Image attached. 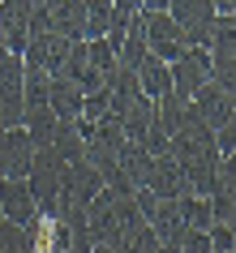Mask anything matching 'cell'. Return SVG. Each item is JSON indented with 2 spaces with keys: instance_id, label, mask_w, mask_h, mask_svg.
Wrapping results in <instances>:
<instances>
[{
  "instance_id": "cell-18",
  "label": "cell",
  "mask_w": 236,
  "mask_h": 253,
  "mask_svg": "<svg viewBox=\"0 0 236 253\" xmlns=\"http://www.w3.org/2000/svg\"><path fill=\"white\" fill-rule=\"evenodd\" d=\"M86 65L99 69V73L107 78V73L120 65V60H116V47H112L107 39H86Z\"/></svg>"
},
{
  "instance_id": "cell-17",
  "label": "cell",
  "mask_w": 236,
  "mask_h": 253,
  "mask_svg": "<svg viewBox=\"0 0 236 253\" xmlns=\"http://www.w3.org/2000/svg\"><path fill=\"white\" fill-rule=\"evenodd\" d=\"M112 26V0H86V35L82 39H103Z\"/></svg>"
},
{
  "instance_id": "cell-8",
  "label": "cell",
  "mask_w": 236,
  "mask_h": 253,
  "mask_svg": "<svg viewBox=\"0 0 236 253\" xmlns=\"http://www.w3.org/2000/svg\"><path fill=\"white\" fill-rule=\"evenodd\" d=\"M133 99H142L138 73L125 69V65H116L112 73H107V112H112V116H125V107H129Z\"/></svg>"
},
{
  "instance_id": "cell-3",
  "label": "cell",
  "mask_w": 236,
  "mask_h": 253,
  "mask_svg": "<svg viewBox=\"0 0 236 253\" xmlns=\"http://www.w3.org/2000/svg\"><path fill=\"white\" fill-rule=\"evenodd\" d=\"M30 159H35V146H30L26 129H4L0 133V180H26Z\"/></svg>"
},
{
  "instance_id": "cell-19",
  "label": "cell",
  "mask_w": 236,
  "mask_h": 253,
  "mask_svg": "<svg viewBox=\"0 0 236 253\" xmlns=\"http://www.w3.org/2000/svg\"><path fill=\"white\" fill-rule=\"evenodd\" d=\"M210 206V223H232V214H236V189H215L206 198Z\"/></svg>"
},
{
  "instance_id": "cell-4",
  "label": "cell",
  "mask_w": 236,
  "mask_h": 253,
  "mask_svg": "<svg viewBox=\"0 0 236 253\" xmlns=\"http://www.w3.org/2000/svg\"><path fill=\"white\" fill-rule=\"evenodd\" d=\"M168 73H172V94L189 99L197 86H206V82H210V60H206V52L189 47L181 60H172V65H168Z\"/></svg>"
},
{
  "instance_id": "cell-11",
  "label": "cell",
  "mask_w": 236,
  "mask_h": 253,
  "mask_svg": "<svg viewBox=\"0 0 236 253\" xmlns=\"http://www.w3.org/2000/svg\"><path fill=\"white\" fill-rule=\"evenodd\" d=\"M150 223V232H155L159 240H181V232L189 223H185V211H181V198H168V202H159L155 214L146 219Z\"/></svg>"
},
{
  "instance_id": "cell-12",
  "label": "cell",
  "mask_w": 236,
  "mask_h": 253,
  "mask_svg": "<svg viewBox=\"0 0 236 253\" xmlns=\"http://www.w3.org/2000/svg\"><path fill=\"white\" fill-rule=\"evenodd\" d=\"M146 52H150V47H146V17L133 13L129 26H125V39H120V47H116V60L125 69H138V60H142Z\"/></svg>"
},
{
  "instance_id": "cell-22",
  "label": "cell",
  "mask_w": 236,
  "mask_h": 253,
  "mask_svg": "<svg viewBox=\"0 0 236 253\" xmlns=\"http://www.w3.org/2000/svg\"><path fill=\"white\" fill-rule=\"evenodd\" d=\"M181 253H215V249H210V236L202 227H185L181 232Z\"/></svg>"
},
{
  "instance_id": "cell-7",
  "label": "cell",
  "mask_w": 236,
  "mask_h": 253,
  "mask_svg": "<svg viewBox=\"0 0 236 253\" xmlns=\"http://www.w3.org/2000/svg\"><path fill=\"white\" fill-rule=\"evenodd\" d=\"M47 107H52L56 125H78V116H82V90L69 78H52V86H47Z\"/></svg>"
},
{
  "instance_id": "cell-24",
  "label": "cell",
  "mask_w": 236,
  "mask_h": 253,
  "mask_svg": "<svg viewBox=\"0 0 236 253\" xmlns=\"http://www.w3.org/2000/svg\"><path fill=\"white\" fill-rule=\"evenodd\" d=\"M4 56H9V43H4V39H0V60H4Z\"/></svg>"
},
{
  "instance_id": "cell-14",
  "label": "cell",
  "mask_w": 236,
  "mask_h": 253,
  "mask_svg": "<svg viewBox=\"0 0 236 253\" xmlns=\"http://www.w3.org/2000/svg\"><path fill=\"white\" fill-rule=\"evenodd\" d=\"M168 13H172V22L181 30H197V26H210L215 4H210V0H172Z\"/></svg>"
},
{
  "instance_id": "cell-2",
  "label": "cell",
  "mask_w": 236,
  "mask_h": 253,
  "mask_svg": "<svg viewBox=\"0 0 236 253\" xmlns=\"http://www.w3.org/2000/svg\"><path fill=\"white\" fill-rule=\"evenodd\" d=\"M189 103H193V112L202 116V125H206V129H223V125H232V120H236L232 90H223L219 82H206V86H197V90L189 94Z\"/></svg>"
},
{
  "instance_id": "cell-13",
  "label": "cell",
  "mask_w": 236,
  "mask_h": 253,
  "mask_svg": "<svg viewBox=\"0 0 236 253\" xmlns=\"http://www.w3.org/2000/svg\"><path fill=\"white\" fill-rule=\"evenodd\" d=\"M155 125V99H133L125 107V116H120V129H125V142H142V133Z\"/></svg>"
},
{
  "instance_id": "cell-6",
  "label": "cell",
  "mask_w": 236,
  "mask_h": 253,
  "mask_svg": "<svg viewBox=\"0 0 236 253\" xmlns=\"http://www.w3.org/2000/svg\"><path fill=\"white\" fill-rule=\"evenodd\" d=\"M146 189H150L159 202H168V198H185V172H181V163L172 159V155H159V159H150Z\"/></svg>"
},
{
  "instance_id": "cell-1",
  "label": "cell",
  "mask_w": 236,
  "mask_h": 253,
  "mask_svg": "<svg viewBox=\"0 0 236 253\" xmlns=\"http://www.w3.org/2000/svg\"><path fill=\"white\" fill-rule=\"evenodd\" d=\"M142 17H146V47H150V56L172 65V60H181L189 52L185 47V30L172 22V13H142Z\"/></svg>"
},
{
  "instance_id": "cell-16",
  "label": "cell",
  "mask_w": 236,
  "mask_h": 253,
  "mask_svg": "<svg viewBox=\"0 0 236 253\" xmlns=\"http://www.w3.org/2000/svg\"><path fill=\"white\" fill-rule=\"evenodd\" d=\"M47 146L56 150V159H60V163H78V159H86V142H82V133L73 129V125H56V137L47 142Z\"/></svg>"
},
{
  "instance_id": "cell-10",
  "label": "cell",
  "mask_w": 236,
  "mask_h": 253,
  "mask_svg": "<svg viewBox=\"0 0 236 253\" xmlns=\"http://www.w3.org/2000/svg\"><path fill=\"white\" fill-rule=\"evenodd\" d=\"M133 73H138V86H142L146 99H159V94H168V90H172V73H168V65H163L159 56H150V52L138 60V69H133Z\"/></svg>"
},
{
  "instance_id": "cell-20",
  "label": "cell",
  "mask_w": 236,
  "mask_h": 253,
  "mask_svg": "<svg viewBox=\"0 0 236 253\" xmlns=\"http://www.w3.org/2000/svg\"><path fill=\"white\" fill-rule=\"evenodd\" d=\"M181 211H185V223H189V227H202V232L210 227V206H206V198L185 193V198H181Z\"/></svg>"
},
{
  "instance_id": "cell-21",
  "label": "cell",
  "mask_w": 236,
  "mask_h": 253,
  "mask_svg": "<svg viewBox=\"0 0 236 253\" xmlns=\"http://www.w3.org/2000/svg\"><path fill=\"white\" fill-rule=\"evenodd\" d=\"M206 236H210V249H215V253H232V249H236V232H232V223H210V227H206Z\"/></svg>"
},
{
  "instance_id": "cell-9",
  "label": "cell",
  "mask_w": 236,
  "mask_h": 253,
  "mask_svg": "<svg viewBox=\"0 0 236 253\" xmlns=\"http://www.w3.org/2000/svg\"><path fill=\"white\" fill-rule=\"evenodd\" d=\"M52 35H60V39H69V43L86 35V0H56Z\"/></svg>"
},
{
  "instance_id": "cell-5",
  "label": "cell",
  "mask_w": 236,
  "mask_h": 253,
  "mask_svg": "<svg viewBox=\"0 0 236 253\" xmlns=\"http://www.w3.org/2000/svg\"><path fill=\"white\" fill-rule=\"evenodd\" d=\"M0 219H9L17 227H30L39 219V206L30 198L26 180H0Z\"/></svg>"
},
{
  "instance_id": "cell-15",
  "label": "cell",
  "mask_w": 236,
  "mask_h": 253,
  "mask_svg": "<svg viewBox=\"0 0 236 253\" xmlns=\"http://www.w3.org/2000/svg\"><path fill=\"white\" fill-rule=\"evenodd\" d=\"M185 112H189V99H181V94H172V90L155 99V125H159L168 137L185 129Z\"/></svg>"
},
{
  "instance_id": "cell-23",
  "label": "cell",
  "mask_w": 236,
  "mask_h": 253,
  "mask_svg": "<svg viewBox=\"0 0 236 253\" xmlns=\"http://www.w3.org/2000/svg\"><path fill=\"white\" fill-rule=\"evenodd\" d=\"M138 4H142V13H168L172 0H138Z\"/></svg>"
}]
</instances>
